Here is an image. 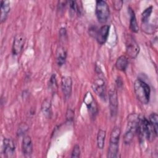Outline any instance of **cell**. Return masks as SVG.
Here are the masks:
<instances>
[{
	"label": "cell",
	"instance_id": "cell-5",
	"mask_svg": "<svg viewBox=\"0 0 158 158\" xmlns=\"http://www.w3.org/2000/svg\"><path fill=\"white\" fill-rule=\"evenodd\" d=\"M96 15L100 23L106 22L109 17V7L104 1L99 0L96 4Z\"/></svg>",
	"mask_w": 158,
	"mask_h": 158
},
{
	"label": "cell",
	"instance_id": "cell-4",
	"mask_svg": "<svg viewBox=\"0 0 158 158\" xmlns=\"http://www.w3.org/2000/svg\"><path fill=\"white\" fill-rule=\"evenodd\" d=\"M120 128L118 127H115L111 133L110 136L109 146L107 152V157L115 158L117 157L118 152V143L120 136Z\"/></svg>",
	"mask_w": 158,
	"mask_h": 158
},
{
	"label": "cell",
	"instance_id": "cell-24",
	"mask_svg": "<svg viewBox=\"0 0 158 158\" xmlns=\"http://www.w3.org/2000/svg\"><path fill=\"white\" fill-rule=\"evenodd\" d=\"M49 86L52 90H55L57 88V81L55 75H52L49 81Z\"/></svg>",
	"mask_w": 158,
	"mask_h": 158
},
{
	"label": "cell",
	"instance_id": "cell-25",
	"mask_svg": "<svg viewBox=\"0 0 158 158\" xmlns=\"http://www.w3.org/2000/svg\"><path fill=\"white\" fill-rule=\"evenodd\" d=\"M74 111L71 109H69L66 112V118L69 122H71L74 118Z\"/></svg>",
	"mask_w": 158,
	"mask_h": 158
},
{
	"label": "cell",
	"instance_id": "cell-3",
	"mask_svg": "<svg viewBox=\"0 0 158 158\" xmlns=\"http://www.w3.org/2000/svg\"><path fill=\"white\" fill-rule=\"evenodd\" d=\"M137 132L143 138L149 141H152L157 135L153 127L151 125L149 120L144 117H139Z\"/></svg>",
	"mask_w": 158,
	"mask_h": 158
},
{
	"label": "cell",
	"instance_id": "cell-21",
	"mask_svg": "<svg viewBox=\"0 0 158 158\" xmlns=\"http://www.w3.org/2000/svg\"><path fill=\"white\" fill-rule=\"evenodd\" d=\"M41 108L44 114H45L46 115H49V114H51V101L48 99H45L42 104Z\"/></svg>",
	"mask_w": 158,
	"mask_h": 158
},
{
	"label": "cell",
	"instance_id": "cell-26",
	"mask_svg": "<svg viewBox=\"0 0 158 158\" xmlns=\"http://www.w3.org/2000/svg\"><path fill=\"white\" fill-rule=\"evenodd\" d=\"M122 5H123L122 1L117 0V1H113V6L116 10H120L122 7Z\"/></svg>",
	"mask_w": 158,
	"mask_h": 158
},
{
	"label": "cell",
	"instance_id": "cell-18",
	"mask_svg": "<svg viewBox=\"0 0 158 158\" xmlns=\"http://www.w3.org/2000/svg\"><path fill=\"white\" fill-rule=\"evenodd\" d=\"M128 59L125 56H120L115 62V67L117 70L125 72L128 67Z\"/></svg>",
	"mask_w": 158,
	"mask_h": 158
},
{
	"label": "cell",
	"instance_id": "cell-11",
	"mask_svg": "<svg viewBox=\"0 0 158 158\" xmlns=\"http://www.w3.org/2000/svg\"><path fill=\"white\" fill-rule=\"evenodd\" d=\"M25 43V37L23 34H17L15 35L14 39L13 44H12V53L14 55H19L23 46Z\"/></svg>",
	"mask_w": 158,
	"mask_h": 158
},
{
	"label": "cell",
	"instance_id": "cell-22",
	"mask_svg": "<svg viewBox=\"0 0 158 158\" xmlns=\"http://www.w3.org/2000/svg\"><path fill=\"white\" fill-rule=\"evenodd\" d=\"M152 11V6H150L146 9L141 14V20L143 23L145 25L148 21V19L150 17Z\"/></svg>",
	"mask_w": 158,
	"mask_h": 158
},
{
	"label": "cell",
	"instance_id": "cell-20",
	"mask_svg": "<svg viewBox=\"0 0 158 158\" xmlns=\"http://www.w3.org/2000/svg\"><path fill=\"white\" fill-rule=\"evenodd\" d=\"M149 122L153 127L154 130L156 133H157L158 129V115L156 113H152L149 117Z\"/></svg>",
	"mask_w": 158,
	"mask_h": 158
},
{
	"label": "cell",
	"instance_id": "cell-12",
	"mask_svg": "<svg viewBox=\"0 0 158 158\" xmlns=\"http://www.w3.org/2000/svg\"><path fill=\"white\" fill-rule=\"evenodd\" d=\"M61 88L64 96L67 98L72 93V80L70 77L64 76L61 80Z\"/></svg>",
	"mask_w": 158,
	"mask_h": 158
},
{
	"label": "cell",
	"instance_id": "cell-14",
	"mask_svg": "<svg viewBox=\"0 0 158 158\" xmlns=\"http://www.w3.org/2000/svg\"><path fill=\"white\" fill-rule=\"evenodd\" d=\"M109 26L103 25L98 30L96 33V40L99 44H103L106 43L109 32Z\"/></svg>",
	"mask_w": 158,
	"mask_h": 158
},
{
	"label": "cell",
	"instance_id": "cell-19",
	"mask_svg": "<svg viewBox=\"0 0 158 158\" xmlns=\"http://www.w3.org/2000/svg\"><path fill=\"white\" fill-rule=\"evenodd\" d=\"M106 135V132L105 130H99L98 131V135H97V145L100 149H103L104 146Z\"/></svg>",
	"mask_w": 158,
	"mask_h": 158
},
{
	"label": "cell",
	"instance_id": "cell-17",
	"mask_svg": "<svg viewBox=\"0 0 158 158\" xmlns=\"http://www.w3.org/2000/svg\"><path fill=\"white\" fill-rule=\"evenodd\" d=\"M128 13L130 14V28L132 32L137 33L139 30V27L136 22L135 12L132 9L129 7Z\"/></svg>",
	"mask_w": 158,
	"mask_h": 158
},
{
	"label": "cell",
	"instance_id": "cell-9",
	"mask_svg": "<svg viewBox=\"0 0 158 158\" xmlns=\"http://www.w3.org/2000/svg\"><path fill=\"white\" fill-rule=\"evenodd\" d=\"M109 100L110 115L112 117H115L118 110V99L117 91L114 87L110 88L109 91Z\"/></svg>",
	"mask_w": 158,
	"mask_h": 158
},
{
	"label": "cell",
	"instance_id": "cell-15",
	"mask_svg": "<svg viewBox=\"0 0 158 158\" xmlns=\"http://www.w3.org/2000/svg\"><path fill=\"white\" fill-rule=\"evenodd\" d=\"M56 62L59 66H62L65 62L67 57V51L64 47L60 46L57 48L56 52Z\"/></svg>",
	"mask_w": 158,
	"mask_h": 158
},
{
	"label": "cell",
	"instance_id": "cell-2",
	"mask_svg": "<svg viewBox=\"0 0 158 158\" xmlns=\"http://www.w3.org/2000/svg\"><path fill=\"white\" fill-rule=\"evenodd\" d=\"M139 117L136 114H131L128 116V123L126 131L123 136V142L125 144H129L135 134L137 132Z\"/></svg>",
	"mask_w": 158,
	"mask_h": 158
},
{
	"label": "cell",
	"instance_id": "cell-10",
	"mask_svg": "<svg viewBox=\"0 0 158 158\" xmlns=\"http://www.w3.org/2000/svg\"><path fill=\"white\" fill-rule=\"evenodd\" d=\"M2 152L7 158L13 157L15 156V146L14 141L10 138H4L3 141Z\"/></svg>",
	"mask_w": 158,
	"mask_h": 158
},
{
	"label": "cell",
	"instance_id": "cell-7",
	"mask_svg": "<svg viewBox=\"0 0 158 158\" xmlns=\"http://www.w3.org/2000/svg\"><path fill=\"white\" fill-rule=\"evenodd\" d=\"M101 73V72H100ZM98 74L94 79L92 87L94 92L101 98H104L106 94V83L102 75Z\"/></svg>",
	"mask_w": 158,
	"mask_h": 158
},
{
	"label": "cell",
	"instance_id": "cell-16",
	"mask_svg": "<svg viewBox=\"0 0 158 158\" xmlns=\"http://www.w3.org/2000/svg\"><path fill=\"white\" fill-rule=\"evenodd\" d=\"M10 2L9 1H1V22H4L10 11Z\"/></svg>",
	"mask_w": 158,
	"mask_h": 158
},
{
	"label": "cell",
	"instance_id": "cell-13",
	"mask_svg": "<svg viewBox=\"0 0 158 158\" xmlns=\"http://www.w3.org/2000/svg\"><path fill=\"white\" fill-rule=\"evenodd\" d=\"M22 149L24 156L28 157L31 156L33 152V143L30 136H25L23 138Z\"/></svg>",
	"mask_w": 158,
	"mask_h": 158
},
{
	"label": "cell",
	"instance_id": "cell-1",
	"mask_svg": "<svg viewBox=\"0 0 158 158\" xmlns=\"http://www.w3.org/2000/svg\"><path fill=\"white\" fill-rule=\"evenodd\" d=\"M133 87L135 95L139 102L143 104H148L151 94L149 86L145 81L137 79L134 82Z\"/></svg>",
	"mask_w": 158,
	"mask_h": 158
},
{
	"label": "cell",
	"instance_id": "cell-6",
	"mask_svg": "<svg viewBox=\"0 0 158 158\" xmlns=\"http://www.w3.org/2000/svg\"><path fill=\"white\" fill-rule=\"evenodd\" d=\"M125 46L127 56L131 59L136 58L139 52V47L136 41L130 35H128L126 37Z\"/></svg>",
	"mask_w": 158,
	"mask_h": 158
},
{
	"label": "cell",
	"instance_id": "cell-23",
	"mask_svg": "<svg viewBox=\"0 0 158 158\" xmlns=\"http://www.w3.org/2000/svg\"><path fill=\"white\" fill-rule=\"evenodd\" d=\"M80 155V146L78 144H75L73 146L72 152V154H71V157H75V158H77L79 157Z\"/></svg>",
	"mask_w": 158,
	"mask_h": 158
},
{
	"label": "cell",
	"instance_id": "cell-8",
	"mask_svg": "<svg viewBox=\"0 0 158 158\" xmlns=\"http://www.w3.org/2000/svg\"><path fill=\"white\" fill-rule=\"evenodd\" d=\"M83 102L85 103L91 116L94 117L98 113V106L94 97L90 92H87L85 94Z\"/></svg>",
	"mask_w": 158,
	"mask_h": 158
}]
</instances>
